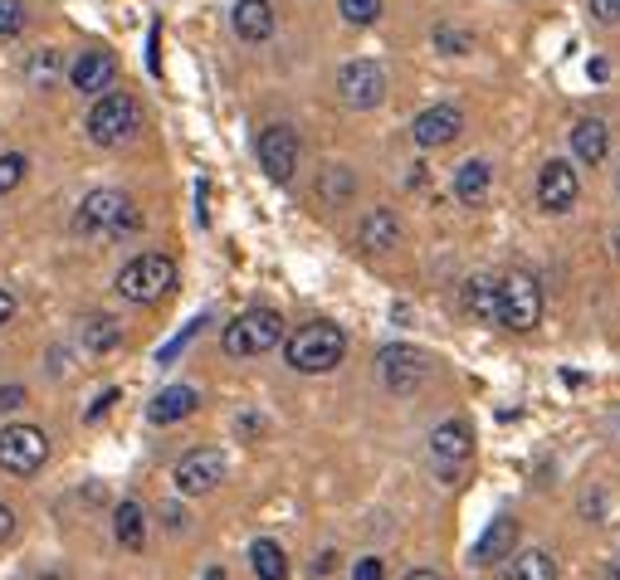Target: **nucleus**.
Segmentation results:
<instances>
[{
    "mask_svg": "<svg viewBox=\"0 0 620 580\" xmlns=\"http://www.w3.org/2000/svg\"><path fill=\"white\" fill-rule=\"evenodd\" d=\"M337 98H342L347 108H357V112L377 108V102L387 98V74H381L371 59L342 64V68H337Z\"/></svg>",
    "mask_w": 620,
    "mask_h": 580,
    "instance_id": "obj_9",
    "label": "nucleus"
},
{
    "mask_svg": "<svg viewBox=\"0 0 620 580\" xmlns=\"http://www.w3.org/2000/svg\"><path fill=\"white\" fill-rule=\"evenodd\" d=\"M40 580H59V576H40Z\"/></svg>",
    "mask_w": 620,
    "mask_h": 580,
    "instance_id": "obj_43",
    "label": "nucleus"
},
{
    "mask_svg": "<svg viewBox=\"0 0 620 580\" xmlns=\"http://www.w3.org/2000/svg\"><path fill=\"white\" fill-rule=\"evenodd\" d=\"M435 44L445 54H469V44H475V34L459 30V25H435Z\"/></svg>",
    "mask_w": 620,
    "mask_h": 580,
    "instance_id": "obj_31",
    "label": "nucleus"
},
{
    "mask_svg": "<svg viewBox=\"0 0 620 580\" xmlns=\"http://www.w3.org/2000/svg\"><path fill=\"white\" fill-rule=\"evenodd\" d=\"M176 288V264L166 254H138L118 269V293L128 303H162Z\"/></svg>",
    "mask_w": 620,
    "mask_h": 580,
    "instance_id": "obj_5",
    "label": "nucleus"
},
{
    "mask_svg": "<svg viewBox=\"0 0 620 580\" xmlns=\"http://www.w3.org/2000/svg\"><path fill=\"white\" fill-rule=\"evenodd\" d=\"M352 580H387V566H381L377 556H362V561H357V571H352Z\"/></svg>",
    "mask_w": 620,
    "mask_h": 580,
    "instance_id": "obj_35",
    "label": "nucleus"
},
{
    "mask_svg": "<svg viewBox=\"0 0 620 580\" xmlns=\"http://www.w3.org/2000/svg\"><path fill=\"white\" fill-rule=\"evenodd\" d=\"M254 152H259V166H264V176H269V180H289L293 171H298L303 142H298V132H293V128H284V122H274V128L259 132Z\"/></svg>",
    "mask_w": 620,
    "mask_h": 580,
    "instance_id": "obj_10",
    "label": "nucleus"
},
{
    "mask_svg": "<svg viewBox=\"0 0 620 580\" xmlns=\"http://www.w3.org/2000/svg\"><path fill=\"white\" fill-rule=\"evenodd\" d=\"M10 532H15V512H10L6 503H0V541H6Z\"/></svg>",
    "mask_w": 620,
    "mask_h": 580,
    "instance_id": "obj_37",
    "label": "nucleus"
},
{
    "mask_svg": "<svg viewBox=\"0 0 620 580\" xmlns=\"http://www.w3.org/2000/svg\"><path fill=\"white\" fill-rule=\"evenodd\" d=\"M142 230V215L138 205H132L122 190H94V196H84L74 215V234H138Z\"/></svg>",
    "mask_w": 620,
    "mask_h": 580,
    "instance_id": "obj_2",
    "label": "nucleus"
},
{
    "mask_svg": "<svg viewBox=\"0 0 620 580\" xmlns=\"http://www.w3.org/2000/svg\"><path fill=\"white\" fill-rule=\"evenodd\" d=\"M122 341V327L112 322V317H88L84 322V351H94V357H104Z\"/></svg>",
    "mask_w": 620,
    "mask_h": 580,
    "instance_id": "obj_27",
    "label": "nucleus"
},
{
    "mask_svg": "<svg viewBox=\"0 0 620 580\" xmlns=\"http://www.w3.org/2000/svg\"><path fill=\"white\" fill-rule=\"evenodd\" d=\"M25 30V6L20 0H0V40H15Z\"/></svg>",
    "mask_w": 620,
    "mask_h": 580,
    "instance_id": "obj_32",
    "label": "nucleus"
},
{
    "mask_svg": "<svg viewBox=\"0 0 620 580\" xmlns=\"http://www.w3.org/2000/svg\"><path fill=\"white\" fill-rule=\"evenodd\" d=\"M489 186H493V166L479 162V156L455 171V200L459 205H483L489 200Z\"/></svg>",
    "mask_w": 620,
    "mask_h": 580,
    "instance_id": "obj_22",
    "label": "nucleus"
},
{
    "mask_svg": "<svg viewBox=\"0 0 620 580\" xmlns=\"http://www.w3.org/2000/svg\"><path fill=\"white\" fill-rule=\"evenodd\" d=\"M230 20H235V34H240L244 44H264L269 34H274V6H269V0H240Z\"/></svg>",
    "mask_w": 620,
    "mask_h": 580,
    "instance_id": "obj_17",
    "label": "nucleus"
},
{
    "mask_svg": "<svg viewBox=\"0 0 620 580\" xmlns=\"http://www.w3.org/2000/svg\"><path fill=\"white\" fill-rule=\"evenodd\" d=\"M196 405H200V395L191 391V385H166V391L146 405V419H152V425H176V419L196 415Z\"/></svg>",
    "mask_w": 620,
    "mask_h": 580,
    "instance_id": "obj_19",
    "label": "nucleus"
},
{
    "mask_svg": "<svg viewBox=\"0 0 620 580\" xmlns=\"http://www.w3.org/2000/svg\"><path fill=\"white\" fill-rule=\"evenodd\" d=\"M142 108L132 94H98L94 112H88V142L94 146H122L128 136H138Z\"/></svg>",
    "mask_w": 620,
    "mask_h": 580,
    "instance_id": "obj_3",
    "label": "nucleus"
},
{
    "mask_svg": "<svg viewBox=\"0 0 620 580\" xmlns=\"http://www.w3.org/2000/svg\"><path fill=\"white\" fill-rule=\"evenodd\" d=\"M250 566H254L259 580H289V556H284V546L269 541V537H259V541L250 546Z\"/></svg>",
    "mask_w": 620,
    "mask_h": 580,
    "instance_id": "obj_24",
    "label": "nucleus"
},
{
    "mask_svg": "<svg viewBox=\"0 0 620 580\" xmlns=\"http://www.w3.org/2000/svg\"><path fill=\"white\" fill-rule=\"evenodd\" d=\"M342 20L347 25H377L381 20V0H342Z\"/></svg>",
    "mask_w": 620,
    "mask_h": 580,
    "instance_id": "obj_30",
    "label": "nucleus"
},
{
    "mask_svg": "<svg viewBox=\"0 0 620 580\" xmlns=\"http://www.w3.org/2000/svg\"><path fill=\"white\" fill-rule=\"evenodd\" d=\"M25 171H30L25 152H6V156H0V196H10V190L25 180Z\"/></svg>",
    "mask_w": 620,
    "mask_h": 580,
    "instance_id": "obj_29",
    "label": "nucleus"
},
{
    "mask_svg": "<svg viewBox=\"0 0 620 580\" xmlns=\"http://www.w3.org/2000/svg\"><path fill=\"white\" fill-rule=\"evenodd\" d=\"M616 190H620V171H616Z\"/></svg>",
    "mask_w": 620,
    "mask_h": 580,
    "instance_id": "obj_42",
    "label": "nucleus"
},
{
    "mask_svg": "<svg viewBox=\"0 0 620 580\" xmlns=\"http://www.w3.org/2000/svg\"><path fill=\"white\" fill-rule=\"evenodd\" d=\"M112 78H118V59H112L108 50H84L69 68V84L78 88L84 98H98L112 88Z\"/></svg>",
    "mask_w": 620,
    "mask_h": 580,
    "instance_id": "obj_14",
    "label": "nucleus"
},
{
    "mask_svg": "<svg viewBox=\"0 0 620 580\" xmlns=\"http://www.w3.org/2000/svg\"><path fill=\"white\" fill-rule=\"evenodd\" d=\"M381 375L396 395H415L425 381H431V357L415 347H381Z\"/></svg>",
    "mask_w": 620,
    "mask_h": 580,
    "instance_id": "obj_11",
    "label": "nucleus"
},
{
    "mask_svg": "<svg viewBox=\"0 0 620 580\" xmlns=\"http://www.w3.org/2000/svg\"><path fill=\"white\" fill-rule=\"evenodd\" d=\"M499 322L509 332H533L543 322V288H537L533 273L513 269L499 278Z\"/></svg>",
    "mask_w": 620,
    "mask_h": 580,
    "instance_id": "obj_4",
    "label": "nucleus"
},
{
    "mask_svg": "<svg viewBox=\"0 0 620 580\" xmlns=\"http://www.w3.org/2000/svg\"><path fill=\"white\" fill-rule=\"evenodd\" d=\"M357 244L371 249V254H387V249L401 244V225L391 210H371L362 215V225H357Z\"/></svg>",
    "mask_w": 620,
    "mask_h": 580,
    "instance_id": "obj_20",
    "label": "nucleus"
},
{
    "mask_svg": "<svg viewBox=\"0 0 620 580\" xmlns=\"http://www.w3.org/2000/svg\"><path fill=\"white\" fill-rule=\"evenodd\" d=\"M172 483H176V493H182V497H206V493H216V488L225 483V453H220V449H191L186 459L176 463Z\"/></svg>",
    "mask_w": 620,
    "mask_h": 580,
    "instance_id": "obj_8",
    "label": "nucleus"
},
{
    "mask_svg": "<svg viewBox=\"0 0 620 580\" xmlns=\"http://www.w3.org/2000/svg\"><path fill=\"white\" fill-rule=\"evenodd\" d=\"M572 156H577L581 166H601L606 156H611V128H606L601 118L572 122Z\"/></svg>",
    "mask_w": 620,
    "mask_h": 580,
    "instance_id": "obj_15",
    "label": "nucleus"
},
{
    "mask_svg": "<svg viewBox=\"0 0 620 580\" xmlns=\"http://www.w3.org/2000/svg\"><path fill=\"white\" fill-rule=\"evenodd\" d=\"M405 580H445V576H439V571H411Z\"/></svg>",
    "mask_w": 620,
    "mask_h": 580,
    "instance_id": "obj_39",
    "label": "nucleus"
},
{
    "mask_svg": "<svg viewBox=\"0 0 620 580\" xmlns=\"http://www.w3.org/2000/svg\"><path fill=\"white\" fill-rule=\"evenodd\" d=\"M284 357H289L293 371L323 375V371H333L337 361L347 357V337H342V327H333V322H308V327H298V332L284 341Z\"/></svg>",
    "mask_w": 620,
    "mask_h": 580,
    "instance_id": "obj_1",
    "label": "nucleus"
},
{
    "mask_svg": "<svg viewBox=\"0 0 620 580\" xmlns=\"http://www.w3.org/2000/svg\"><path fill=\"white\" fill-rule=\"evenodd\" d=\"M112 401H118V391H104V395H98V405L88 409V419H104L108 409H112Z\"/></svg>",
    "mask_w": 620,
    "mask_h": 580,
    "instance_id": "obj_36",
    "label": "nucleus"
},
{
    "mask_svg": "<svg viewBox=\"0 0 620 580\" xmlns=\"http://www.w3.org/2000/svg\"><path fill=\"white\" fill-rule=\"evenodd\" d=\"M200 580H225V571H220V566H206V576H200Z\"/></svg>",
    "mask_w": 620,
    "mask_h": 580,
    "instance_id": "obj_40",
    "label": "nucleus"
},
{
    "mask_svg": "<svg viewBox=\"0 0 620 580\" xmlns=\"http://www.w3.org/2000/svg\"><path fill=\"white\" fill-rule=\"evenodd\" d=\"M459 132H465V112L449 108V102H439V108L415 112V122H411L415 146H449Z\"/></svg>",
    "mask_w": 620,
    "mask_h": 580,
    "instance_id": "obj_13",
    "label": "nucleus"
},
{
    "mask_svg": "<svg viewBox=\"0 0 620 580\" xmlns=\"http://www.w3.org/2000/svg\"><path fill=\"white\" fill-rule=\"evenodd\" d=\"M112 537H118V546H128V551H142L146 546V512L138 503H118V512H112Z\"/></svg>",
    "mask_w": 620,
    "mask_h": 580,
    "instance_id": "obj_23",
    "label": "nucleus"
},
{
    "mask_svg": "<svg viewBox=\"0 0 620 580\" xmlns=\"http://www.w3.org/2000/svg\"><path fill=\"white\" fill-rule=\"evenodd\" d=\"M503 580H557V561L552 551H518Z\"/></svg>",
    "mask_w": 620,
    "mask_h": 580,
    "instance_id": "obj_25",
    "label": "nucleus"
},
{
    "mask_svg": "<svg viewBox=\"0 0 620 580\" xmlns=\"http://www.w3.org/2000/svg\"><path fill=\"white\" fill-rule=\"evenodd\" d=\"M279 341H284V317H279L274 307H254V313L235 317V322L225 327L220 347L230 351V357H264Z\"/></svg>",
    "mask_w": 620,
    "mask_h": 580,
    "instance_id": "obj_6",
    "label": "nucleus"
},
{
    "mask_svg": "<svg viewBox=\"0 0 620 580\" xmlns=\"http://www.w3.org/2000/svg\"><path fill=\"white\" fill-rule=\"evenodd\" d=\"M431 453L439 463H465L475 453V429L465 419H445V425L431 435Z\"/></svg>",
    "mask_w": 620,
    "mask_h": 580,
    "instance_id": "obj_16",
    "label": "nucleus"
},
{
    "mask_svg": "<svg viewBox=\"0 0 620 580\" xmlns=\"http://www.w3.org/2000/svg\"><path fill=\"white\" fill-rule=\"evenodd\" d=\"M606 580H620V566H611V571H606Z\"/></svg>",
    "mask_w": 620,
    "mask_h": 580,
    "instance_id": "obj_41",
    "label": "nucleus"
},
{
    "mask_svg": "<svg viewBox=\"0 0 620 580\" xmlns=\"http://www.w3.org/2000/svg\"><path fill=\"white\" fill-rule=\"evenodd\" d=\"M352 186H357V180H352V171H347V166L328 162L318 171V200L323 205H342L347 196H352Z\"/></svg>",
    "mask_w": 620,
    "mask_h": 580,
    "instance_id": "obj_26",
    "label": "nucleus"
},
{
    "mask_svg": "<svg viewBox=\"0 0 620 580\" xmlns=\"http://www.w3.org/2000/svg\"><path fill=\"white\" fill-rule=\"evenodd\" d=\"M10 317H15V298H10V293H6V288H0V327H6V322H10Z\"/></svg>",
    "mask_w": 620,
    "mask_h": 580,
    "instance_id": "obj_38",
    "label": "nucleus"
},
{
    "mask_svg": "<svg viewBox=\"0 0 620 580\" xmlns=\"http://www.w3.org/2000/svg\"><path fill=\"white\" fill-rule=\"evenodd\" d=\"M577 196H581L577 171L567 162H547L543 176H537V205H543L547 215H567L572 205H577Z\"/></svg>",
    "mask_w": 620,
    "mask_h": 580,
    "instance_id": "obj_12",
    "label": "nucleus"
},
{
    "mask_svg": "<svg viewBox=\"0 0 620 580\" xmlns=\"http://www.w3.org/2000/svg\"><path fill=\"white\" fill-rule=\"evenodd\" d=\"M59 74H64L59 50H35V54H30V64H25V84L30 88H50Z\"/></svg>",
    "mask_w": 620,
    "mask_h": 580,
    "instance_id": "obj_28",
    "label": "nucleus"
},
{
    "mask_svg": "<svg viewBox=\"0 0 620 580\" xmlns=\"http://www.w3.org/2000/svg\"><path fill=\"white\" fill-rule=\"evenodd\" d=\"M25 405V385H0V415H15Z\"/></svg>",
    "mask_w": 620,
    "mask_h": 580,
    "instance_id": "obj_33",
    "label": "nucleus"
},
{
    "mask_svg": "<svg viewBox=\"0 0 620 580\" xmlns=\"http://www.w3.org/2000/svg\"><path fill=\"white\" fill-rule=\"evenodd\" d=\"M591 15L601 25H620V0H591Z\"/></svg>",
    "mask_w": 620,
    "mask_h": 580,
    "instance_id": "obj_34",
    "label": "nucleus"
},
{
    "mask_svg": "<svg viewBox=\"0 0 620 580\" xmlns=\"http://www.w3.org/2000/svg\"><path fill=\"white\" fill-rule=\"evenodd\" d=\"M50 459V435L35 425H6L0 429V469L15 473V478H30L44 469Z\"/></svg>",
    "mask_w": 620,
    "mask_h": 580,
    "instance_id": "obj_7",
    "label": "nucleus"
},
{
    "mask_svg": "<svg viewBox=\"0 0 620 580\" xmlns=\"http://www.w3.org/2000/svg\"><path fill=\"white\" fill-rule=\"evenodd\" d=\"M513 546H518V517H493V527L483 532L475 546V561L493 566V561H503V556H513Z\"/></svg>",
    "mask_w": 620,
    "mask_h": 580,
    "instance_id": "obj_21",
    "label": "nucleus"
},
{
    "mask_svg": "<svg viewBox=\"0 0 620 580\" xmlns=\"http://www.w3.org/2000/svg\"><path fill=\"white\" fill-rule=\"evenodd\" d=\"M459 303H465V313L475 317V322H499V278L475 273V278L465 283V293H459Z\"/></svg>",
    "mask_w": 620,
    "mask_h": 580,
    "instance_id": "obj_18",
    "label": "nucleus"
}]
</instances>
